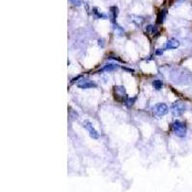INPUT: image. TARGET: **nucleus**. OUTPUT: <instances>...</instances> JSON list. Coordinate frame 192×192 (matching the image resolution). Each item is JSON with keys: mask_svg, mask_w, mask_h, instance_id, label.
Returning a JSON list of instances; mask_svg holds the SVG:
<instances>
[{"mask_svg": "<svg viewBox=\"0 0 192 192\" xmlns=\"http://www.w3.org/2000/svg\"><path fill=\"white\" fill-rule=\"evenodd\" d=\"M171 129L172 132L175 136H177L179 137H184L186 134V126L180 120H175L171 125Z\"/></svg>", "mask_w": 192, "mask_h": 192, "instance_id": "f257e3e1", "label": "nucleus"}, {"mask_svg": "<svg viewBox=\"0 0 192 192\" xmlns=\"http://www.w3.org/2000/svg\"><path fill=\"white\" fill-rule=\"evenodd\" d=\"M185 111V105L182 101H176L172 104L171 112L174 116H181Z\"/></svg>", "mask_w": 192, "mask_h": 192, "instance_id": "f03ea898", "label": "nucleus"}, {"mask_svg": "<svg viewBox=\"0 0 192 192\" xmlns=\"http://www.w3.org/2000/svg\"><path fill=\"white\" fill-rule=\"evenodd\" d=\"M153 112H154V114H155L156 116H158V117H162V116L167 114L168 107L164 103H158L154 106Z\"/></svg>", "mask_w": 192, "mask_h": 192, "instance_id": "7ed1b4c3", "label": "nucleus"}, {"mask_svg": "<svg viewBox=\"0 0 192 192\" xmlns=\"http://www.w3.org/2000/svg\"><path fill=\"white\" fill-rule=\"evenodd\" d=\"M77 87L82 89H95V87H97V84H95L93 81H90L89 79H82L77 83Z\"/></svg>", "mask_w": 192, "mask_h": 192, "instance_id": "20e7f679", "label": "nucleus"}, {"mask_svg": "<svg viewBox=\"0 0 192 192\" xmlns=\"http://www.w3.org/2000/svg\"><path fill=\"white\" fill-rule=\"evenodd\" d=\"M84 126H85V128H86L87 130L89 131L90 137L94 138V139H98V138L100 137L99 133L95 130V129H94L93 125L91 124L89 121H86V122H85V123H84Z\"/></svg>", "mask_w": 192, "mask_h": 192, "instance_id": "39448f33", "label": "nucleus"}, {"mask_svg": "<svg viewBox=\"0 0 192 192\" xmlns=\"http://www.w3.org/2000/svg\"><path fill=\"white\" fill-rule=\"evenodd\" d=\"M114 93L116 97H119V98H121L122 100H124V101H126V100L128 99L127 93H126L124 87H121V86L114 87Z\"/></svg>", "mask_w": 192, "mask_h": 192, "instance_id": "423d86ee", "label": "nucleus"}, {"mask_svg": "<svg viewBox=\"0 0 192 192\" xmlns=\"http://www.w3.org/2000/svg\"><path fill=\"white\" fill-rule=\"evenodd\" d=\"M180 46V42L176 39H170L167 40V42L164 45V50H172V49H177Z\"/></svg>", "mask_w": 192, "mask_h": 192, "instance_id": "0eeeda50", "label": "nucleus"}, {"mask_svg": "<svg viewBox=\"0 0 192 192\" xmlns=\"http://www.w3.org/2000/svg\"><path fill=\"white\" fill-rule=\"evenodd\" d=\"M166 15H167V10L166 9H163V10H160L158 14V17H157V23L158 24H162L163 21H164Z\"/></svg>", "mask_w": 192, "mask_h": 192, "instance_id": "6e6552de", "label": "nucleus"}, {"mask_svg": "<svg viewBox=\"0 0 192 192\" xmlns=\"http://www.w3.org/2000/svg\"><path fill=\"white\" fill-rule=\"evenodd\" d=\"M146 32L151 35V36H156V35L159 34V31L157 29L156 26H154V25H148L146 27Z\"/></svg>", "mask_w": 192, "mask_h": 192, "instance_id": "1a4fd4ad", "label": "nucleus"}, {"mask_svg": "<svg viewBox=\"0 0 192 192\" xmlns=\"http://www.w3.org/2000/svg\"><path fill=\"white\" fill-rule=\"evenodd\" d=\"M118 68V65L117 64H106L100 71H112V70H115V69Z\"/></svg>", "mask_w": 192, "mask_h": 192, "instance_id": "9d476101", "label": "nucleus"}, {"mask_svg": "<svg viewBox=\"0 0 192 192\" xmlns=\"http://www.w3.org/2000/svg\"><path fill=\"white\" fill-rule=\"evenodd\" d=\"M153 87L156 90H160L163 87V83L160 80H155L153 82Z\"/></svg>", "mask_w": 192, "mask_h": 192, "instance_id": "9b49d317", "label": "nucleus"}, {"mask_svg": "<svg viewBox=\"0 0 192 192\" xmlns=\"http://www.w3.org/2000/svg\"><path fill=\"white\" fill-rule=\"evenodd\" d=\"M111 14H112V21L114 22L116 17H117V15H118V9L117 7H112L111 8Z\"/></svg>", "mask_w": 192, "mask_h": 192, "instance_id": "f8f14e48", "label": "nucleus"}, {"mask_svg": "<svg viewBox=\"0 0 192 192\" xmlns=\"http://www.w3.org/2000/svg\"><path fill=\"white\" fill-rule=\"evenodd\" d=\"M93 12H94V15H96L97 18H106L107 17L106 15H104V14H102V12H100L99 11H97L96 8L93 9Z\"/></svg>", "mask_w": 192, "mask_h": 192, "instance_id": "ddd939ff", "label": "nucleus"}, {"mask_svg": "<svg viewBox=\"0 0 192 192\" xmlns=\"http://www.w3.org/2000/svg\"><path fill=\"white\" fill-rule=\"evenodd\" d=\"M134 101H136V98H128L127 100H126V103H127L128 107H131L134 105Z\"/></svg>", "mask_w": 192, "mask_h": 192, "instance_id": "4468645a", "label": "nucleus"}, {"mask_svg": "<svg viewBox=\"0 0 192 192\" xmlns=\"http://www.w3.org/2000/svg\"><path fill=\"white\" fill-rule=\"evenodd\" d=\"M72 4L73 5H75V6H81V4H82V2H81V0H69Z\"/></svg>", "mask_w": 192, "mask_h": 192, "instance_id": "2eb2a0df", "label": "nucleus"}, {"mask_svg": "<svg viewBox=\"0 0 192 192\" xmlns=\"http://www.w3.org/2000/svg\"><path fill=\"white\" fill-rule=\"evenodd\" d=\"M163 50H164V49H157V51H156V54H157V55H162V53H163Z\"/></svg>", "mask_w": 192, "mask_h": 192, "instance_id": "dca6fc26", "label": "nucleus"}]
</instances>
